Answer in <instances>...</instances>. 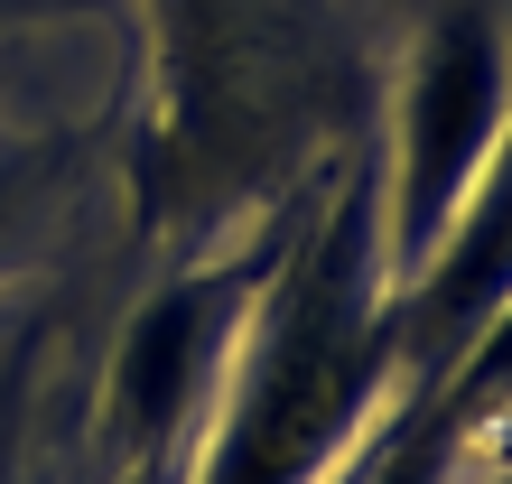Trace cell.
Listing matches in <instances>:
<instances>
[{
	"instance_id": "cell-1",
	"label": "cell",
	"mask_w": 512,
	"mask_h": 484,
	"mask_svg": "<svg viewBox=\"0 0 512 484\" xmlns=\"http://www.w3.org/2000/svg\"><path fill=\"white\" fill-rule=\"evenodd\" d=\"M364 66L336 0H140L131 75V224L205 252L270 224L345 159Z\"/></svg>"
},
{
	"instance_id": "cell-2",
	"label": "cell",
	"mask_w": 512,
	"mask_h": 484,
	"mask_svg": "<svg viewBox=\"0 0 512 484\" xmlns=\"http://www.w3.org/2000/svg\"><path fill=\"white\" fill-rule=\"evenodd\" d=\"M410 401L401 326H391V261H382V149L373 131L289 205L252 317L233 336L215 429L196 484H326L373 457L382 419Z\"/></svg>"
},
{
	"instance_id": "cell-3",
	"label": "cell",
	"mask_w": 512,
	"mask_h": 484,
	"mask_svg": "<svg viewBox=\"0 0 512 484\" xmlns=\"http://www.w3.org/2000/svg\"><path fill=\"white\" fill-rule=\"evenodd\" d=\"M503 140H512V19L494 0H447L391 84V121L373 131L391 289H410L438 261V242L475 205Z\"/></svg>"
},
{
	"instance_id": "cell-4",
	"label": "cell",
	"mask_w": 512,
	"mask_h": 484,
	"mask_svg": "<svg viewBox=\"0 0 512 484\" xmlns=\"http://www.w3.org/2000/svg\"><path fill=\"white\" fill-rule=\"evenodd\" d=\"M298 205V196H289ZM289 205L233 242H205V252H177L149 298L131 308L122 345H112V373H103V457L122 484H168L177 447L224 391V363H233V336L252 317V289L270 252L289 233Z\"/></svg>"
},
{
	"instance_id": "cell-5",
	"label": "cell",
	"mask_w": 512,
	"mask_h": 484,
	"mask_svg": "<svg viewBox=\"0 0 512 484\" xmlns=\"http://www.w3.org/2000/svg\"><path fill=\"white\" fill-rule=\"evenodd\" d=\"M84 10H103V0H0V28H19V19H84Z\"/></svg>"
},
{
	"instance_id": "cell-6",
	"label": "cell",
	"mask_w": 512,
	"mask_h": 484,
	"mask_svg": "<svg viewBox=\"0 0 512 484\" xmlns=\"http://www.w3.org/2000/svg\"><path fill=\"white\" fill-rule=\"evenodd\" d=\"M19 187H28V159L0 149V233H10V215H19Z\"/></svg>"
},
{
	"instance_id": "cell-7",
	"label": "cell",
	"mask_w": 512,
	"mask_h": 484,
	"mask_svg": "<svg viewBox=\"0 0 512 484\" xmlns=\"http://www.w3.org/2000/svg\"><path fill=\"white\" fill-rule=\"evenodd\" d=\"M0 484H38V475H28V466H0Z\"/></svg>"
},
{
	"instance_id": "cell-8",
	"label": "cell",
	"mask_w": 512,
	"mask_h": 484,
	"mask_svg": "<svg viewBox=\"0 0 512 484\" xmlns=\"http://www.w3.org/2000/svg\"><path fill=\"white\" fill-rule=\"evenodd\" d=\"M503 484H512V475H503Z\"/></svg>"
}]
</instances>
